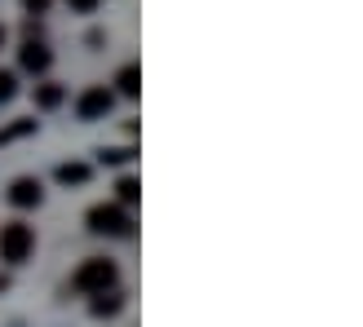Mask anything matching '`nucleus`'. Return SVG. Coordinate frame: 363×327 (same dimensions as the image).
Wrapping results in <instances>:
<instances>
[{
	"instance_id": "14",
	"label": "nucleus",
	"mask_w": 363,
	"mask_h": 327,
	"mask_svg": "<svg viewBox=\"0 0 363 327\" xmlns=\"http://www.w3.org/2000/svg\"><path fill=\"white\" fill-rule=\"evenodd\" d=\"M13 98H18V76L13 71H0V106L13 102Z\"/></svg>"
},
{
	"instance_id": "17",
	"label": "nucleus",
	"mask_w": 363,
	"mask_h": 327,
	"mask_svg": "<svg viewBox=\"0 0 363 327\" xmlns=\"http://www.w3.org/2000/svg\"><path fill=\"white\" fill-rule=\"evenodd\" d=\"M5 287H9V279H5V275H0V292H5Z\"/></svg>"
},
{
	"instance_id": "7",
	"label": "nucleus",
	"mask_w": 363,
	"mask_h": 327,
	"mask_svg": "<svg viewBox=\"0 0 363 327\" xmlns=\"http://www.w3.org/2000/svg\"><path fill=\"white\" fill-rule=\"evenodd\" d=\"M120 310H124V292H120V287H102V292L89 297V314H94V319H116Z\"/></svg>"
},
{
	"instance_id": "4",
	"label": "nucleus",
	"mask_w": 363,
	"mask_h": 327,
	"mask_svg": "<svg viewBox=\"0 0 363 327\" xmlns=\"http://www.w3.org/2000/svg\"><path fill=\"white\" fill-rule=\"evenodd\" d=\"M111 106H116V93L106 84H89L84 93L76 98V115L84 120V124H94V120H106L111 115Z\"/></svg>"
},
{
	"instance_id": "12",
	"label": "nucleus",
	"mask_w": 363,
	"mask_h": 327,
	"mask_svg": "<svg viewBox=\"0 0 363 327\" xmlns=\"http://www.w3.org/2000/svg\"><path fill=\"white\" fill-rule=\"evenodd\" d=\"M116 204H124V208L142 204V181H138V177H120V181H116Z\"/></svg>"
},
{
	"instance_id": "9",
	"label": "nucleus",
	"mask_w": 363,
	"mask_h": 327,
	"mask_svg": "<svg viewBox=\"0 0 363 327\" xmlns=\"http://www.w3.org/2000/svg\"><path fill=\"white\" fill-rule=\"evenodd\" d=\"M62 102H67V88L62 84H53V80L35 84V111H58Z\"/></svg>"
},
{
	"instance_id": "5",
	"label": "nucleus",
	"mask_w": 363,
	"mask_h": 327,
	"mask_svg": "<svg viewBox=\"0 0 363 327\" xmlns=\"http://www.w3.org/2000/svg\"><path fill=\"white\" fill-rule=\"evenodd\" d=\"M5 199L13 208H40L45 204V186H40V177H13L9 181V190H5Z\"/></svg>"
},
{
	"instance_id": "11",
	"label": "nucleus",
	"mask_w": 363,
	"mask_h": 327,
	"mask_svg": "<svg viewBox=\"0 0 363 327\" xmlns=\"http://www.w3.org/2000/svg\"><path fill=\"white\" fill-rule=\"evenodd\" d=\"M62 181V186H84L89 177H94V168H89V164H58V173H53Z\"/></svg>"
},
{
	"instance_id": "1",
	"label": "nucleus",
	"mask_w": 363,
	"mask_h": 327,
	"mask_svg": "<svg viewBox=\"0 0 363 327\" xmlns=\"http://www.w3.org/2000/svg\"><path fill=\"white\" fill-rule=\"evenodd\" d=\"M116 283H120V265H116L111 257H84L80 270L71 275V287H76V292H84V297L102 292V287H116Z\"/></svg>"
},
{
	"instance_id": "2",
	"label": "nucleus",
	"mask_w": 363,
	"mask_h": 327,
	"mask_svg": "<svg viewBox=\"0 0 363 327\" xmlns=\"http://www.w3.org/2000/svg\"><path fill=\"white\" fill-rule=\"evenodd\" d=\"M84 222L102 239H133V212L124 204H98V208H89Z\"/></svg>"
},
{
	"instance_id": "6",
	"label": "nucleus",
	"mask_w": 363,
	"mask_h": 327,
	"mask_svg": "<svg viewBox=\"0 0 363 327\" xmlns=\"http://www.w3.org/2000/svg\"><path fill=\"white\" fill-rule=\"evenodd\" d=\"M18 67H23L27 76H45V71L53 67V53H49V45H40V40H27L23 49H18Z\"/></svg>"
},
{
	"instance_id": "10",
	"label": "nucleus",
	"mask_w": 363,
	"mask_h": 327,
	"mask_svg": "<svg viewBox=\"0 0 363 327\" xmlns=\"http://www.w3.org/2000/svg\"><path fill=\"white\" fill-rule=\"evenodd\" d=\"M35 129H40V120H13V124H5V129H0V147H9V142H23V137H31Z\"/></svg>"
},
{
	"instance_id": "3",
	"label": "nucleus",
	"mask_w": 363,
	"mask_h": 327,
	"mask_svg": "<svg viewBox=\"0 0 363 327\" xmlns=\"http://www.w3.org/2000/svg\"><path fill=\"white\" fill-rule=\"evenodd\" d=\"M35 252V230L27 222H5L0 226V261L5 265H23Z\"/></svg>"
},
{
	"instance_id": "8",
	"label": "nucleus",
	"mask_w": 363,
	"mask_h": 327,
	"mask_svg": "<svg viewBox=\"0 0 363 327\" xmlns=\"http://www.w3.org/2000/svg\"><path fill=\"white\" fill-rule=\"evenodd\" d=\"M116 98H142V67L138 62H124L116 71V88H111Z\"/></svg>"
},
{
	"instance_id": "16",
	"label": "nucleus",
	"mask_w": 363,
	"mask_h": 327,
	"mask_svg": "<svg viewBox=\"0 0 363 327\" xmlns=\"http://www.w3.org/2000/svg\"><path fill=\"white\" fill-rule=\"evenodd\" d=\"M67 5H71V9H76V13H94V9L102 5V0H67Z\"/></svg>"
},
{
	"instance_id": "13",
	"label": "nucleus",
	"mask_w": 363,
	"mask_h": 327,
	"mask_svg": "<svg viewBox=\"0 0 363 327\" xmlns=\"http://www.w3.org/2000/svg\"><path fill=\"white\" fill-rule=\"evenodd\" d=\"M129 159H138V147H102L98 151V164H106V168H120Z\"/></svg>"
},
{
	"instance_id": "15",
	"label": "nucleus",
	"mask_w": 363,
	"mask_h": 327,
	"mask_svg": "<svg viewBox=\"0 0 363 327\" xmlns=\"http://www.w3.org/2000/svg\"><path fill=\"white\" fill-rule=\"evenodd\" d=\"M49 5H53V0H23V9H27V13H35V18L49 13Z\"/></svg>"
},
{
	"instance_id": "18",
	"label": "nucleus",
	"mask_w": 363,
	"mask_h": 327,
	"mask_svg": "<svg viewBox=\"0 0 363 327\" xmlns=\"http://www.w3.org/2000/svg\"><path fill=\"white\" fill-rule=\"evenodd\" d=\"M0 49H5V27H0Z\"/></svg>"
}]
</instances>
